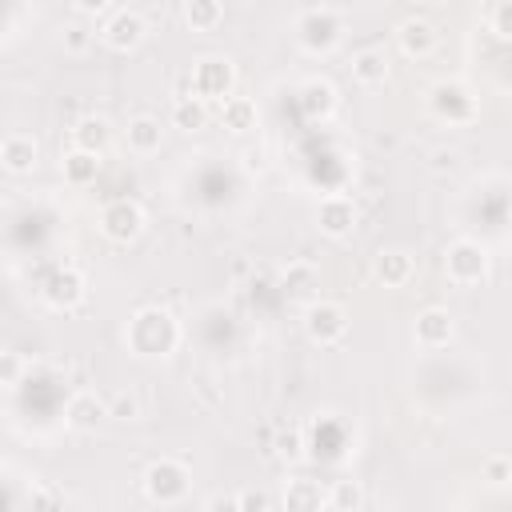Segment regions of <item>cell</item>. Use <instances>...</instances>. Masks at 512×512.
<instances>
[{"instance_id":"obj_24","label":"cell","mask_w":512,"mask_h":512,"mask_svg":"<svg viewBox=\"0 0 512 512\" xmlns=\"http://www.w3.org/2000/svg\"><path fill=\"white\" fill-rule=\"evenodd\" d=\"M168 120H172V128H180V132H200V128H208V104H200L196 96L180 92V96H172Z\"/></svg>"},{"instance_id":"obj_6","label":"cell","mask_w":512,"mask_h":512,"mask_svg":"<svg viewBox=\"0 0 512 512\" xmlns=\"http://www.w3.org/2000/svg\"><path fill=\"white\" fill-rule=\"evenodd\" d=\"M100 236L104 240H112V244H132V240H140V232H144V224H148V212H144V204L140 200H132V196H116V200H108L104 208H100Z\"/></svg>"},{"instance_id":"obj_15","label":"cell","mask_w":512,"mask_h":512,"mask_svg":"<svg viewBox=\"0 0 512 512\" xmlns=\"http://www.w3.org/2000/svg\"><path fill=\"white\" fill-rule=\"evenodd\" d=\"M40 164V140L32 132H8L0 140V168L12 176H28Z\"/></svg>"},{"instance_id":"obj_21","label":"cell","mask_w":512,"mask_h":512,"mask_svg":"<svg viewBox=\"0 0 512 512\" xmlns=\"http://www.w3.org/2000/svg\"><path fill=\"white\" fill-rule=\"evenodd\" d=\"M300 108H304L308 120H328V116L336 112V88H332V80L308 76V80L300 84Z\"/></svg>"},{"instance_id":"obj_27","label":"cell","mask_w":512,"mask_h":512,"mask_svg":"<svg viewBox=\"0 0 512 512\" xmlns=\"http://www.w3.org/2000/svg\"><path fill=\"white\" fill-rule=\"evenodd\" d=\"M328 508L332 512H360L364 508V484L356 476H336L332 484H324Z\"/></svg>"},{"instance_id":"obj_36","label":"cell","mask_w":512,"mask_h":512,"mask_svg":"<svg viewBox=\"0 0 512 512\" xmlns=\"http://www.w3.org/2000/svg\"><path fill=\"white\" fill-rule=\"evenodd\" d=\"M200 512H240V508H236V492H212Z\"/></svg>"},{"instance_id":"obj_20","label":"cell","mask_w":512,"mask_h":512,"mask_svg":"<svg viewBox=\"0 0 512 512\" xmlns=\"http://www.w3.org/2000/svg\"><path fill=\"white\" fill-rule=\"evenodd\" d=\"M348 72H352V80H356L360 88H380V84L388 80L392 64H388V52H384V48H360V52H352Z\"/></svg>"},{"instance_id":"obj_30","label":"cell","mask_w":512,"mask_h":512,"mask_svg":"<svg viewBox=\"0 0 512 512\" xmlns=\"http://www.w3.org/2000/svg\"><path fill=\"white\" fill-rule=\"evenodd\" d=\"M484 24L496 40H508L512 36V0H496L484 8Z\"/></svg>"},{"instance_id":"obj_2","label":"cell","mask_w":512,"mask_h":512,"mask_svg":"<svg viewBox=\"0 0 512 512\" xmlns=\"http://www.w3.org/2000/svg\"><path fill=\"white\" fill-rule=\"evenodd\" d=\"M348 32V16L336 4H308L296 12V44L308 56H328L332 48H340Z\"/></svg>"},{"instance_id":"obj_28","label":"cell","mask_w":512,"mask_h":512,"mask_svg":"<svg viewBox=\"0 0 512 512\" xmlns=\"http://www.w3.org/2000/svg\"><path fill=\"white\" fill-rule=\"evenodd\" d=\"M276 456L284 460V464H300L304 460V448H308V440H304V432L300 428H284V432H276Z\"/></svg>"},{"instance_id":"obj_34","label":"cell","mask_w":512,"mask_h":512,"mask_svg":"<svg viewBox=\"0 0 512 512\" xmlns=\"http://www.w3.org/2000/svg\"><path fill=\"white\" fill-rule=\"evenodd\" d=\"M24 376V356L16 348H4L0 352V384H20Z\"/></svg>"},{"instance_id":"obj_11","label":"cell","mask_w":512,"mask_h":512,"mask_svg":"<svg viewBox=\"0 0 512 512\" xmlns=\"http://www.w3.org/2000/svg\"><path fill=\"white\" fill-rule=\"evenodd\" d=\"M412 340H416V348H424V352L448 348V344L456 340V316H452L448 308H440V304L420 308L416 320H412Z\"/></svg>"},{"instance_id":"obj_19","label":"cell","mask_w":512,"mask_h":512,"mask_svg":"<svg viewBox=\"0 0 512 512\" xmlns=\"http://www.w3.org/2000/svg\"><path fill=\"white\" fill-rule=\"evenodd\" d=\"M124 144H128L132 156H156L160 144H164V124H160L156 116L140 112V116L128 120V128H124Z\"/></svg>"},{"instance_id":"obj_5","label":"cell","mask_w":512,"mask_h":512,"mask_svg":"<svg viewBox=\"0 0 512 512\" xmlns=\"http://www.w3.org/2000/svg\"><path fill=\"white\" fill-rule=\"evenodd\" d=\"M188 96H196L200 104H224L228 96H236V64L228 56H200L188 72Z\"/></svg>"},{"instance_id":"obj_25","label":"cell","mask_w":512,"mask_h":512,"mask_svg":"<svg viewBox=\"0 0 512 512\" xmlns=\"http://www.w3.org/2000/svg\"><path fill=\"white\" fill-rule=\"evenodd\" d=\"M180 16L192 32H216L224 24V4L220 0H184Z\"/></svg>"},{"instance_id":"obj_3","label":"cell","mask_w":512,"mask_h":512,"mask_svg":"<svg viewBox=\"0 0 512 512\" xmlns=\"http://www.w3.org/2000/svg\"><path fill=\"white\" fill-rule=\"evenodd\" d=\"M444 276L456 284V288H476L492 276V252L484 240L476 236H456L448 248H444Z\"/></svg>"},{"instance_id":"obj_29","label":"cell","mask_w":512,"mask_h":512,"mask_svg":"<svg viewBox=\"0 0 512 512\" xmlns=\"http://www.w3.org/2000/svg\"><path fill=\"white\" fill-rule=\"evenodd\" d=\"M480 480H484L488 488H504V484L512 480V460H508L504 452H488L484 464H480Z\"/></svg>"},{"instance_id":"obj_33","label":"cell","mask_w":512,"mask_h":512,"mask_svg":"<svg viewBox=\"0 0 512 512\" xmlns=\"http://www.w3.org/2000/svg\"><path fill=\"white\" fill-rule=\"evenodd\" d=\"M60 44H64V52H84V48L92 44V32H88L80 20H72V24H64V32H60Z\"/></svg>"},{"instance_id":"obj_14","label":"cell","mask_w":512,"mask_h":512,"mask_svg":"<svg viewBox=\"0 0 512 512\" xmlns=\"http://www.w3.org/2000/svg\"><path fill=\"white\" fill-rule=\"evenodd\" d=\"M436 44H440V32H436L432 20H424V16H404V20L396 24V48H400L408 60H428V56L436 52Z\"/></svg>"},{"instance_id":"obj_1","label":"cell","mask_w":512,"mask_h":512,"mask_svg":"<svg viewBox=\"0 0 512 512\" xmlns=\"http://www.w3.org/2000/svg\"><path fill=\"white\" fill-rule=\"evenodd\" d=\"M180 340H184L180 320H176L168 308H160V304L136 308V312L128 316V324H124V344H128V352L140 356V360H168V356L180 348Z\"/></svg>"},{"instance_id":"obj_26","label":"cell","mask_w":512,"mask_h":512,"mask_svg":"<svg viewBox=\"0 0 512 512\" xmlns=\"http://www.w3.org/2000/svg\"><path fill=\"white\" fill-rule=\"evenodd\" d=\"M60 172H64V180H68L72 188H88V184H96V176H100V156L68 148L64 160H60Z\"/></svg>"},{"instance_id":"obj_38","label":"cell","mask_w":512,"mask_h":512,"mask_svg":"<svg viewBox=\"0 0 512 512\" xmlns=\"http://www.w3.org/2000/svg\"><path fill=\"white\" fill-rule=\"evenodd\" d=\"M468 512H484V508H468Z\"/></svg>"},{"instance_id":"obj_10","label":"cell","mask_w":512,"mask_h":512,"mask_svg":"<svg viewBox=\"0 0 512 512\" xmlns=\"http://www.w3.org/2000/svg\"><path fill=\"white\" fill-rule=\"evenodd\" d=\"M40 296H44L48 308H56V312H72V308L84 304V296H88V280H84V272H80L76 264H60V268L44 280Z\"/></svg>"},{"instance_id":"obj_12","label":"cell","mask_w":512,"mask_h":512,"mask_svg":"<svg viewBox=\"0 0 512 512\" xmlns=\"http://www.w3.org/2000/svg\"><path fill=\"white\" fill-rule=\"evenodd\" d=\"M356 220H360V212H356V200L352 196H344V192L320 196V204H316V228H320V236L344 240V236H352Z\"/></svg>"},{"instance_id":"obj_4","label":"cell","mask_w":512,"mask_h":512,"mask_svg":"<svg viewBox=\"0 0 512 512\" xmlns=\"http://www.w3.org/2000/svg\"><path fill=\"white\" fill-rule=\"evenodd\" d=\"M140 488H144V496H148L152 504L176 508V504H184V496H188V488H192V472H188L184 460L160 456V460H152V464L144 468Z\"/></svg>"},{"instance_id":"obj_23","label":"cell","mask_w":512,"mask_h":512,"mask_svg":"<svg viewBox=\"0 0 512 512\" xmlns=\"http://www.w3.org/2000/svg\"><path fill=\"white\" fill-rule=\"evenodd\" d=\"M316 288H320V272H316V264H308V260H292V264L284 268V292H288L292 300L312 304V300H320Z\"/></svg>"},{"instance_id":"obj_13","label":"cell","mask_w":512,"mask_h":512,"mask_svg":"<svg viewBox=\"0 0 512 512\" xmlns=\"http://www.w3.org/2000/svg\"><path fill=\"white\" fill-rule=\"evenodd\" d=\"M104 420H108V404H104L100 392L80 388L64 400V428L68 432H96Z\"/></svg>"},{"instance_id":"obj_18","label":"cell","mask_w":512,"mask_h":512,"mask_svg":"<svg viewBox=\"0 0 512 512\" xmlns=\"http://www.w3.org/2000/svg\"><path fill=\"white\" fill-rule=\"evenodd\" d=\"M68 140H72V148H76V152L104 156V148L112 144V124H108L104 116L88 112V116H80V120L68 128Z\"/></svg>"},{"instance_id":"obj_31","label":"cell","mask_w":512,"mask_h":512,"mask_svg":"<svg viewBox=\"0 0 512 512\" xmlns=\"http://www.w3.org/2000/svg\"><path fill=\"white\" fill-rule=\"evenodd\" d=\"M104 404H108V420H140L136 392H112V396H104Z\"/></svg>"},{"instance_id":"obj_22","label":"cell","mask_w":512,"mask_h":512,"mask_svg":"<svg viewBox=\"0 0 512 512\" xmlns=\"http://www.w3.org/2000/svg\"><path fill=\"white\" fill-rule=\"evenodd\" d=\"M220 124H224L232 136L252 132V128L260 124V108H256V100H252V96H228V100L220 104Z\"/></svg>"},{"instance_id":"obj_37","label":"cell","mask_w":512,"mask_h":512,"mask_svg":"<svg viewBox=\"0 0 512 512\" xmlns=\"http://www.w3.org/2000/svg\"><path fill=\"white\" fill-rule=\"evenodd\" d=\"M380 512H408V508H400V504H392V508H380Z\"/></svg>"},{"instance_id":"obj_8","label":"cell","mask_w":512,"mask_h":512,"mask_svg":"<svg viewBox=\"0 0 512 512\" xmlns=\"http://www.w3.org/2000/svg\"><path fill=\"white\" fill-rule=\"evenodd\" d=\"M428 108H432V116L444 120V124H472L476 112H480L472 88L460 84V80H440V84H432V88H428Z\"/></svg>"},{"instance_id":"obj_35","label":"cell","mask_w":512,"mask_h":512,"mask_svg":"<svg viewBox=\"0 0 512 512\" xmlns=\"http://www.w3.org/2000/svg\"><path fill=\"white\" fill-rule=\"evenodd\" d=\"M112 8L116 4H108V0H76L72 4V16H80V20H104Z\"/></svg>"},{"instance_id":"obj_9","label":"cell","mask_w":512,"mask_h":512,"mask_svg":"<svg viewBox=\"0 0 512 512\" xmlns=\"http://www.w3.org/2000/svg\"><path fill=\"white\" fill-rule=\"evenodd\" d=\"M148 36V20L140 16V8H112L100 24V40L112 52H136Z\"/></svg>"},{"instance_id":"obj_17","label":"cell","mask_w":512,"mask_h":512,"mask_svg":"<svg viewBox=\"0 0 512 512\" xmlns=\"http://www.w3.org/2000/svg\"><path fill=\"white\" fill-rule=\"evenodd\" d=\"M328 496L324 484L312 476H288L280 488V512H324Z\"/></svg>"},{"instance_id":"obj_16","label":"cell","mask_w":512,"mask_h":512,"mask_svg":"<svg viewBox=\"0 0 512 512\" xmlns=\"http://www.w3.org/2000/svg\"><path fill=\"white\" fill-rule=\"evenodd\" d=\"M416 276V256L408 248H380L372 256V280L384 288H404Z\"/></svg>"},{"instance_id":"obj_32","label":"cell","mask_w":512,"mask_h":512,"mask_svg":"<svg viewBox=\"0 0 512 512\" xmlns=\"http://www.w3.org/2000/svg\"><path fill=\"white\" fill-rule=\"evenodd\" d=\"M236 508L240 512H272V492L260 488V484H248L236 492Z\"/></svg>"},{"instance_id":"obj_7","label":"cell","mask_w":512,"mask_h":512,"mask_svg":"<svg viewBox=\"0 0 512 512\" xmlns=\"http://www.w3.org/2000/svg\"><path fill=\"white\" fill-rule=\"evenodd\" d=\"M304 336L316 348H336L348 336V308L340 300H312V304H304Z\"/></svg>"}]
</instances>
